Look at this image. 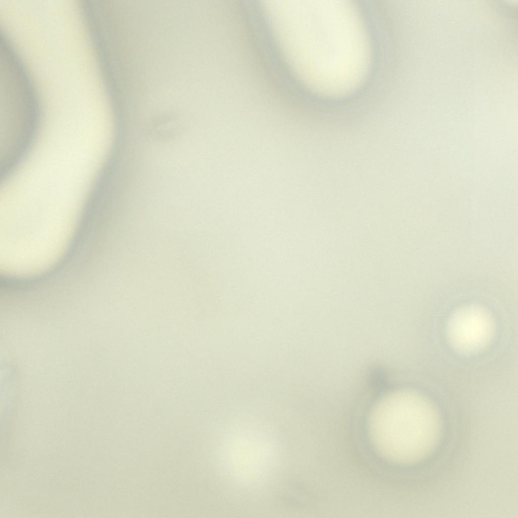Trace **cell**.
<instances>
[{
	"label": "cell",
	"mask_w": 518,
	"mask_h": 518,
	"mask_svg": "<svg viewBox=\"0 0 518 518\" xmlns=\"http://www.w3.org/2000/svg\"><path fill=\"white\" fill-rule=\"evenodd\" d=\"M451 322V338L463 349L472 350L481 346L490 333V321L487 315L476 307L461 310L454 315Z\"/></svg>",
	"instance_id": "6da1fadb"
}]
</instances>
